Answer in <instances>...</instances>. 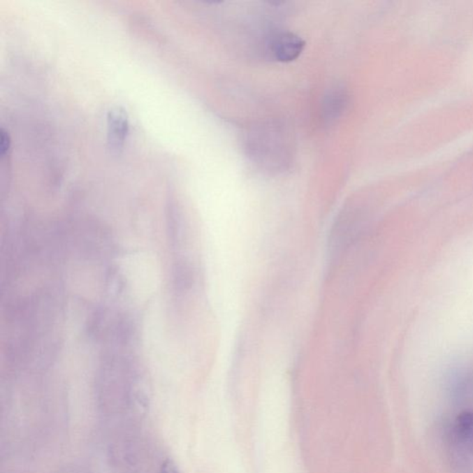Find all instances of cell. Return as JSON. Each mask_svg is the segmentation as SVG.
<instances>
[{
    "mask_svg": "<svg viewBox=\"0 0 473 473\" xmlns=\"http://www.w3.org/2000/svg\"><path fill=\"white\" fill-rule=\"evenodd\" d=\"M361 223L355 214L338 217L328 237V256L330 263H337L357 242L360 237Z\"/></svg>",
    "mask_w": 473,
    "mask_h": 473,
    "instance_id": "6da1fadb",
    "label": "cell"
},
{
    "mask_svg": "<svg viewBox=\"0 0 473 473\" xmlns=\"http://www.w3.org/2000/svg\"><path fill=\"white\" fill-rule=\"evenodd\" d=\"M305 47V42L291 31L277 34L271 43L272 54L281 62H291L297 59Z\"/></svg>",
    "mask_w": 473,
    "mask_h": 473,
    "instance_id": "7a4b0ae2",
    "label": "cell"
},
{
    "mask_svg": "<svg viewBox=\"0 0 473 473\" xmlns=\"http://www.w3.org/2000/svg\"><path fill=\"white\" fill-rule=\"evenodd\" d=\"M127 112L123 108H111L108 114V143L114 152L122 150L129 133Z\"/></svg>",
    "mask_w": 473,
    "mask_h": 473,
    "instance_id": "3957f363",
    "label": "cell"
},
{
    "mask_svg": "<svg viewBox=\"0 0 473 473\" xmlns=\"http://www.w3.org/2000/svg\"><path fill=\"white\" fill-rule=\"evenodd\" d=\"M456 434L463 440H468L473 435V414L470 412H461L456 419Z\"/></svg>",
    "mask_w": 473,
    "mask_h": 473,
    "instance_id": "277c9868",
    "label": "cell"
},
{
    "mask_svg": "<svg viewBox=\"0 0 473 473\" xmlns=\"http://www.w3.org/2000/svg\"><path fill=\"white\" fill-rule=\"evenodd\" d=\"M10 149V136L4 130H1L0 133V153L2 157H5Z\"/></svg>",
    "mask_w": 473,
    "mask_h": 473,
    "instance_id": "5b68a950",
    "label": "cell"
},
{
    "mask_svg": "<svg viewBox=\"0 0 473 473\" xmlns=\"http://www.w3.org/2000/svg\"><path fill=\"white\" fill-rule=\"evenodd\" d=\"M160 473H180V471L174 461L168 458L163 463Z\"/></svg>",
    "mask_w": 473,
    "mask_h": 473,
    "instance_id": "8992f818",
    "label": "cell"
}]
</instances>
